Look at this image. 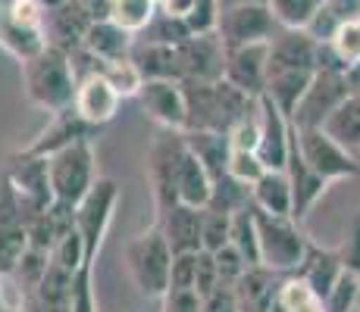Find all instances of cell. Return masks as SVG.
Masks as SVG:
<instances>
[{
  "label": "cell",
  "mask_w": 360,
  "mask_h": 312,
  "mask_svg": "<svg viewBox=\"0 0 360 312\" xmlns=\"http://www.w3.org/2000/svg\"><path fill=\"white\" fill-rule=\"evenodd\" d=\"M251 203L269 216H288L295 212V194H292V178L288 172L269 169L263 172L260 182L251 184Z\"/></svg>",
  "instance_id": "cell-25"
},
{
  "label": "cell",
  "mask_w": 360,
  "mask_h": 312,
  "mask_svg": "<svg viewBox=\"0 0 360 312\" xmlns=\"http://www.w3.org/2000/svg\"><path fill=\"white\" fill-rule=\"evenodd\" d=\"M257 119H260V144H257V156L263 159L266 169H279L285 172L288 165V150H292V131L295 125L269 100L266 94L260 97V109H257Z\"/></svg>",
  "instance_id": "cell-14"
},
{
  "label": "cell",
  "mask_w": 360,
  "mask_h": 312,
  "mask_svg": "<svg viewBox=\"0 0 360 312\" xmlns=\"http://www.w3.org/2000/svg\"><path fill=\"white\" fill-rule=\"evenodd\" d=\"M157 228L163 231L166 244L172 253H198L200 247V231H204V210L188 203H176L166 212L157 216Z\"/></svg>",
  "instance_id": "cell-18"
},
{
  "label": "cell",
  "mask_w": 360,
  "mask_h": 312,
  "mask_svg": "<svg viewBox=\"0 0 360 312\" xmlns=\"http://www.w3.org/2000/svg\"><path fill=\"white\" fill-rule=\"evenodd\" d=\"M260 109V107H257ZM229 147L232 150H245V154H257V144H260V119L257 113H251L248 119H241L238 125L229 128Z\"/></svg>",
  "instance_id": "cell-46"
},
{
  "label": "cell",
  "mask_w": 360,
  "mask_h": 312,
  "mask_svg": "<svg viewBox=\"0 0 360 312\" xmlns=\"http://www.w3.org/2000/svg\"><path fill=\"white\" fill-rule=\"evenodd\" d=\"M51 259L57 262L60 269H66V272H79L82 266H85V244H82V234L79 228H72L69 234L57 240V247L51 250Z\"/></svg>",
  "instance_id": "cell-41"
},
{
  "label": "cell",
  "mask_w": 360,
  "mask_h": 312,
  "mask_svg": "<svg viewBox=\"0 0 360 312\" xmlns=\"http://www.w3.org/2000/svg\"><path fill=\"white\" fill-rule=\"evenodd\" d=\"M98 131H101L98 125L85 122L79 113H75V107H69V109H63V113L51 116L47 128L38 131V137L22 150L32 154V156H53L63 147H72V144H79V141H91V137H98Z\"/></svg>",
  "instance_id": "cell-16"
},
{
  "label": "cell",
  "mask_w": 360,
  "mask_h": 312,
  "mask_svg": "<svg viewBox=\"0 0 360 312\" xmlns=\"http://www.w3.org/2000/svg\"><path fill=\"white\" fill-rule=\"evenodd\" d=\"M0 47H4L10 57H16L19 62H25V60L38 57V53L47 47V34L38 32V29L19 25L16 19H10V13H6L4 4H0Z\"/></svg>",
  "instance_id": "cell-28"
},
{
  "label": "cell",
  "mask_w": 360,
  "mask_h": 312,
  "mask_svg": "<svg viewBox=\"0 0 360 312\" xmlns=\"http://www.w3.org/2000/svg\"><path fill=\"white\" fill-rule=\"evenodd\" d=\"M188 103V128L185 131H219L229 135L232 125L257 113L260 100L238 91L229 81H182Z\"/></svg>",
  "instance_id": "cell-1"
},
{
  "label": "cell",
  "mask_w": 360,
  "mask_h": 312,
  "mask_svg": "<svg viewBox=\"0 0 360 312\" xmlns=\"http://www.w3.org/2000/svg\"><path fill=\"white\" fill-rule=\"evenodd\" d=\"M101 75L110 85L120 91V97H138L144 88V75L138 72V66L131 60H120V62H103Z\"/></svg>",
  "instance_id": "cell-39"
},
{
  "label": "cell",
  "mask_w": 360,
  "mask_h": 312,
  "mask_svg": "<svg viewBox=\"0 0 360 312\" xmlns=\"http://www.w3.org/2000/svg\"><path fill=\"white\" fill-rule=\"evenodd\" d=\"M276 306L282 312H326V300L297 275H285L279 297H276Z\"/></svg>",
  "instance_id": "cell-32"
},
{
  "label": "cell",
  "mask_w": 360,
  "mask_h": 312,
  "mask_svg": "<svg viewBox=\"0 0 360 312\" xmlns=\"http://www.w3.org/2000/svg\"><path fill=\"white\" fill-rule=\"evenodd\" d=\"M345 100H351L348 81L345 72H326V69H316L310 88L304 91L301 103H297L292 125L295 128H323L329 122V116L342 107Z\"/></svg>",
  "instance_id": "cell-10"
},
{
  "label": "cell",
  "mask_w": 360,
  "mask_h": 312,
  "mask_svg": "<svg viewBox=\"0 0 360 312\" xmlns=\"http://www.w3.org/2000/svg\"><path fill=\"white\" fill-rule=\"evenodd\" d=\"M232 240V216L204 206V231H200V247L207 253H219L223 247H229Z\"/></svg>",
  "instance_id": "cell-38"
},
{
  "label": "cell",
  "mask_w": 360,
  "mask_h": 312,
  "mask_svg": "<svg viewBox=\"0 0 360 312\" xmlns=\"http://www.w3.org/2000/svg\"><path fill=\"white\" fill-rule=\"evenodd\" d=\"M282 278H285V275L273 272V269H266V266L248 269V272L241 275V281L235 284V297H238L241 312H273Z\"/></svg>",
  "instance_id": "cell-21"
},
{
  "label": "cell",
  "mask_w": 360,
  "mask_h": 312,
  "mask_svg": "<svg viewBox=\"0 0 360 312\" xmlns=\"http://www.w3.org/2000/svg\"><path fill=\"white\" fill-rule=\"evenodd\" d=\"M188 38H195V34L188 32V25H185V19H176V16H166V13H157V19L148 25L141 34H138V41H150V44H169V47H179L185 44Z\"/></svg>",
  "instance_id": "cell-37"
},
{
  "label": "cell",
  "mask_w": 360,
  "mask_h": 312,
  "mask_svg": "<svg viewBox=\"0 0 360 312\" xmlns=\"http://www.w3.org/2000/svg\"><path fill=\"white\" fill-rule=\"evenodd\" d=\"M6 175L10 182L19 187L25 200L34 206V210H47L53 203V184H51V163L47 156H32L25 150L13 154L6 159Z\"/></svg>",
  "instance_id": "cell-15"
},
{
  "label": "cell",
  "mask_w": 360,
  "mask_h": 312,
  "mask_svg": "<svg viewBox=\"0 0 360 312\" xmlns=\"http://www.w3.org/2000/svg\"><path fill=\"white\" fill-rule=\"evenodd\" d=\"M198 0H160V13L166 16H176V19H185L191 10H195Z\"/></svg>",
  "instance_id": "cell-53"
},
{
  "label": "cell",
  "mask_w": 360,
  "mask_h": 312,
  "mask_svg": "<svg viewBox=\"0 0 360 312\" xmlns=\"http://www.w3.org/2000/svg\"><path fill=\"white\" fill-rule=\"evenodd\" d=\"M29 200L19 194V187L10 182L6 172H0V228H29V222L38 216Z\"/></svg>",
  "instance_id": "cell-30"
},
{
  "label": "cell",
  "mask_w": 360,
  "mask_h": 312,
  "mask_svg": "<svg viewBox=\"0 0 360 312\" xmlns=\"http://www.w3.org/2000/svg\"><path fill=\"white\" fill-rule=\"evenodd\" d=\"M47 269H51V253H41V250H25V256L19 259L16 272L10 275L13 281H16L19 294H22V303H29L34 297V290H38V284L44 281Z\"/></svg>",
  "instance_id": "cell-35"
},
{
  "label": "cell",
  "mask_w": 360,
  "mask_h": 312,
  "mask_svg": "<svg viewBox=\"0 0 360 312\" xmlns=\"http://www.w3.org/2000/svg\"><path fill=\"white\" fill-rule=\"evenodd\" d=\"M22 91L29 97L32 107L44 109L47 116H57L63 109L75 107L79 79H75L69 53L47 44L38 57L25 60L22 62Z\"/></svg>",
  "instance_id": "cell-2"
},
{
  "label": "cell",
  "mask_w": 360,
  "mask_h": 312,
  "mask_svg": "<svg viewBox=\"0 0 360 312\" xmlns=\"http://www.w3.org/2000/svg\"><path fill=\"white\" fill-rule=\"evenodd\" d=\"M135 34H129L126 29L113 22V19H101L94 22L85 34V44L88 50L94 53L103 62H120V60H131V50H135Z\"/></svg>",
  "instance_id": "cell-26"
},
{
  "label": "cell",
  "mask_w": 360,
  "mask_h": 312,
  "mask_svg": "<svg viewBox=\"0 0 360 312\" xmlns=\"http://www.w3.org/2000/svg\"><path fill=\"white\" fill-rule=\"evenodd\" d=\"M329 44L335 47V53L342 57L345 66H354V62H360V22L342 25Z\"/></svg>",
  "instance_id": "cell-48"
},
{
  "label": "cell",
  "mask_w": 360,
  "mask_h": 312,
  "mask_svg": "<svg viewBox=\"0 0 360 312\" xmlns=\"http://www.w3.org/2000/svg\"><path fill=\"white\" fill-rule=\"evenodd\" d=\"M357 294H360V278H357V275H351V272H345L342 278H338L335 287L329 290L326 312H348L351 303L357 300Z\"/></svg>",
  "instance_id": "cell-47"
},
{
  "label": "cell",
  "mask_w": 360,
  "mask_h": 312,
  "mask_svg": "<svg viewBox=\"0 0 360 312\" xmlns=\"http://www.w3.org/2000/svg\"><path fill=\"white\" fill-rule=\"evenodd\" d=\"M297 278L307 281L310 287L316 290V294L326 300L329 290L338 284V278L345 275V266H342V256H338V250H329V247H320L310 240L307 253H304L301 266H297Z\"/></svg>",
  "instance_id": "cell-23"
},
{
  "label": "cell",
  "mask_w": 360,
  "mask_h": 312,
  "mask_svg": "<svg viewBox=\"0 0 360 312\" xmlns=\"http://www.w3.org/2000/svg\"><path fill=\"white\" fill-rule=\"evenodd\" d=\"M120 91L110 85L103 75H91V79L79 81V91H75V113L85 122L103 128L107 122H113L116 109H120Z\"/></svg>",
  "instance_id": "cell-20"
},
{
  "label": "cell",
  "mask_w": 360,
  "mask_h": 312,
  "mask_svg": "<svg viewBox=\"0 0 360 312\" xmlns=\"http://www.w3.org/2000/svg\"><path fill=\"white\" fill-rule=\"evenodd\" d=\"M269 75V44H248V47H226L223 79L238 91L260 97L266 94Z\"/></svg>",
  "instance_id": "cell-12"
},
{
  "label": "cell",
  "mask_w": 360,
  "mask_h": 312,
  "mask_svg": "<svg viewBox=\"0 0 360 312\" xmlns=\"http://www.w3.org/2000/svg\"><path fill=\"white\" fill-rule=\"evenodd\" d=\"M0 312H16V309H10V306H0Z\"/></svg>",
  "instance_id": "cell-58"
},
{
  "label": "cell",
  "mask_w": 360,
  "mask_h": 312,
  "mask_svg": "<svg viewBox=\"0 0 360 312\" xmlns=\"http://www.w3.org/2000/svg\"><path fill=\"white\" fill-rule=\"evenodd\" d=\"M72 281L75 275L60 269L57 262L51 259V269H47L44 281L38 284L34 297L22 306H29L34 312H72Z\"/></svg>",
  "instance_id": "cell-27"
},
{
  "label": "cell",
  "mask_w": 360,
  "mask_h": 312,
  "mask_svg": "<svg viewBox=\"0 0 360 312\" xmlns=\"http://www.w3.org/2000/svg\"><path fill=\"white\" fill-rule=\"evenodd\" d=\"M160 300V312H200V303H204L198 290H166V297Z\"/></svg>",
  "instance_id": "cell-51"
},
{
  "label": "cell",
  "mask_w": 360,
  "mask_h": 312,
  "mask_svg": "<svg viewBox=\"0 0 360 312\" xmlns=\"http://www.w3.org/2000/svg\"><path fill=\"white\" fill-rule=\"evenodd\" d=\"M254 216H257L260 238V266L273 269L279 275H295L310 247V238L304 234L301 222L288 216H269L257 206H254Z\"/></svg>",
  "instance_id": "cell-3"
},
{
  "label": "cell",
  "mask_w": 360,
  "mask_h": 312,
  "mask_svg": "<svg viewBox=\"0 0 360 312\" xmlns=\"http://www.w3.org/2000/svg\"><path fill=\"white\" fill-rule=\"evenodd\" d=\"M47 163H51L53 203L79 206L88 197V191L94 187V182H98L91 141H79L72 147L57 150L53 156H47Z\"/></svg>",
  "instance_id": "cell-5"
},
{
  "label": "cell",
  "mask_w": 360,
  "mask_h": 312,
  "mask_svg": "<svg viewBox=\"0 0 360 312\" xmlns=\"http://www.w3.org/2000/svg\"><path fill=\"white\" fill-rule=\"evenodd\" d=\"M241 4H269V0H219V6H241Z\"/></svg>",
  "instance_id": "cell-55"
},
{
  "label": "cell",
  "mask_w": 360,
  "mask_h": 312,
  "mask_svg": "<svg viewBox=\"0 0 360 312\" xmlns=\"http://www.w3.org/2000/svg\"><path fill=\"white\" fill-rule=\"evenodd\" d=\"M219 0H198L195 10L185 16V25H188L191 34H217V25H219Z\"/></svg>",
  "instance_id": "cell-43"
},
{
  "label": "cell",
  "mask_w": 360,
  "mask_h": 312,
  "mask_svg": "<svg viewBox=\"0 0 360 312\" xmlns=\"http://www.w3.org/2000/svg\"><path fill=\"white\" fill-rule=\"evenodd\" d=\"M213 256H217V269H219V287H235V284L241 281V275L251 269V262H248L232 244L223 247L219 253H213Z\"/></svg>",
  "instance_id": "cell-42"
},
{
  "label": "cell",
  "mask_w": 360,
  "mask_h": 312,
  "mask_svg": "<svg viewBox=\"0 0 360 312\" xmlns=\"http://www.w3.org/2000/svg\"><path fill=\"white\" fill-rule=\"evenodd\" d=\"M329 137H335L342 147H348L351 154L360 150V97L345 100L335 113L329 116V122L323 125Z\"/></svg>",
  "instance_id": "cell-33"
},
{
  "label": "cell",
  "mask_w": 360,
  "mask_h": 312,
  "mask_svg": "<svg viewBox=\"0 0 360 312\" xmlns=\"http://www.w3.org/2000/svg\"><path fill=\"white\" fill-rule=\"evenodd\" d=\"M126 269L131 281H135V287L144 297H166V290H169L172 250L157 225L148 228L144 234H135L126 244Z\"/></svg>",
  "instance_id": "cell-4"
},
{
  "label": "cell",
  "mask_w": 360,
  "mask_h": 312,
  "mask_svg": "<svg viewBox=\"0 0 360 312\" xmlns=\"http://www.w3.org/2000/svg\"><path fill=\"white\" fill-rule=\"evenodd\" d=\"M200 253V250H198ZM198 253H172L169 290H195L198 281Z\"/></svg>",
  "instance_id": "cell-45"
},
{
  "label": "cell",
  "mask_w": 360,
  "mask_h": 312,
  "mask_svg": "<svg viewBox=\"0 0 360 312\" xmlns=\"http://www.w3.org/2000/svg\"><path fill=\"white\" fill-rule=\"evenodd\" d=\"M338 256H342L345 272H351V275H357L360 278V216L351 222L348 234H345L342 247H338Z\"/></svg>",
  "instance_id": "cell-50"
},
{
  "label": "cell",
  "mask_w": 360,
  "mask_h": 312,
  "mask_svg": "<svg viewBox=\"0 0 360 312\" xmlns=\"http://www.w3.org/2000/svg\"><path fill=\"white\" fill-rule=\"evenodd\" d=\"M217 287H219L217 256L207 253V250H200V253H198V281H195V290L200 294V300H204V297H207V294H213Z\"/></svg>",
  "instance_id": "cell-49"
},
{
  "label": "cell",
  "mask_w": 360,
  "mask_h": 312,
  "mask_svg": "<svg viewBox=\"0 0 360 312\" xmlns=\"http://www.w3.org/2000/svg\"><path fill=\"white\" fill-rule=\"evenodd\" d=\"M25 250H29L25 228H0V278H10L16 272Z\"/></svg>",
  "instance_id": "cell-40"
},
{
  "label": "cell",
  "mask_w": 360,
  "mask_h": 312,
  "mask_svg": "<svg viewBox=\"0 0 360 312\" xmlns=\"http://www.w3.org/2000/svg\"><path fill=\"white\" fill-rule=\"evenodd\" d=\"M0 306H6V303H4V284H0Z\"/></svg>",
  "instance_id": "cell-57"
},
{
  "label": "cell",
  "mask_w": 360,
  "mask_h": 312,
  "mask_svg": "<svg viewBox=\"0 0 360 312\" xmlns=\"http://www.w3.org/2000/svg\"><path fill=\"white\" fill-rule=\"evenodd\" d=\"M131 62H135L138 72L144 75V81H154V79L182 81V57H179V47L150 44V41H135Z\"/></svg>",
  "instance_id": "cell-24"
},
{
  "label": "cell",
  "mask_w": 360,
  "mask_h": 312,
  "mask_svg": "<svg viewBox=\"0 0 360 312\" xmlns=\"http://www.w3.org/2000/svg\"><path fill=\"white\" fill-rule=\"evenodd\" d=\"M160 13V0H113L110 6V19L129 34H141Z\"/></svg>",
  "instance_id": "cell-31"
},
{
  "label": "cell",
  "mask_w": 360,
  "mask_h": 312,
  "mask_svg": "<svg viewBox=\"0 0 360 312\" xmlns=\"http://www.w3.org/2000/svg\"><path fill=\"white\" fill-rule=\"evenodd\" d=\"M44 4H47V19H44L47 44L60 47L66 53L79 50L85 44L88 29L94 25L85 4L82 0H44Z\"/></svg>",
  "instance_id": "cell-11"
},
{
  "label": "cell",
  "mask_w": 360,
  "mask_h": 312,
  "mask_svg": "<svg viewBox=\"0 0 360 312\" xmlns=\"http://www.w3.org/2000/svg\"><path fill=\"white\" fill-rule=\"evenodd\" d=\"M138 103L148 113V119H154L160 128L169 131H185L188 128V103H185L182 81H144Z\"/></svg>",
  "instance_id": "cell-13"
},
{
  "label": "cell",
  "mask_w": 360,
  "mask_h": 312,
  "mask_svg": "<svg viewBox=\"0 0 360 312\" xmlns=\"http://www.w3.org/2000/svg\"><path fill=\"white\" fill-rule=\"evenodd\" d=\"M116 203H120V187H116V182L113 178H98L94 187L88 191V197L75 206V228H79L82 244H85V266L98 262L101 244L110 231Z\"/></svg>",
  "instance_id": "cell-6"
},
{
  "label": "cell",
  "mask_w": 360,
  "mask_h": 312,
  "mask_svg": "<svg viewBox=\"0 0 360 312\" xmlns=\"http://www.w3.org/2000/svg\"><path fill=\"white\" fill-rule=\"evenodd\" d=\"M297 137V150H301L304 163L323 175L326 182H345V178H357L360 175V163L354 159L348 147L326 135V128H295Z\"/></svg>",
  "instance_id": "cell-7"
},
{
  "label": "cell",
  "mask_w": 360,
  "mask_h": 312,
  "mask_svg": "<svg viewBox=\"0 0 360 312\" xmlns=\"http://www.w3.org/2000/svg\"><path fill=\"white\" fill-rule=\"evenodd\" d=\"M210 194H213V178L210 172L204 169V163L198 159V154L188 147L185 141L182 154H179V165H176V197L179 203H188L204 210L210 203Z\"/></svg>",
  "instance_id": "cell-22"
},
{
  "label": "cell",
  "mask_w": 360,
  "mask_h": 312,
  "mask_svg": "<svg viewBox=\"0 0 360 312\" xmlns=\"http://www.w3.org/2000/svg\"><path fill=\"white\" fill-rule=\"evenodd\" d=\"M345 81H348V91L351 97H360V62L345 69Z\"/></svg>",
  "instance_id": "cell-54"
},
{
  "label": "cell",
  "mask_w": 360,
  "mask_h": 312,
  "mask_svg": "<svg viewBox=\"0 0 360 312\" xmlns=\"http://www.w3.org/2000/svg\"><path fill=\"white\" fill-rule=\"evenodd\" d=\"M323 4L326 0H269V10H273L279 29H310Z\"/></svg>",
  "instance_id": "cell-36"
},
{
  "label": "cell",
  "mask_w": 360,
  "mask_h": 312,
  "mask_svg": "<svg viewBox=\"0 0 360 312\" xmlns=\"http://www.w3.org/2000/svg\"><path fill=\"white\" fill-rule=\"evenodd\" d=\"M348 22H360V0H326L307 32L316 41H332L335 32Z\"/></svg>",
  "instance_id": "cell-29"
},
{
  "label": "cell",
  "mask_w": 360,
  "mask_h": 312,
  "mask_svg": "<svg viewBox=\"0 0 360 312\" xmlns=\"http://www.w3.org/2000/svg\"><path fill=\"white\" fill-rule=\"evenodd\" d=\"M263 172H269L266 165H263V159L257 154H245V150H232L229 156V175L235 178V182L248 184L251 187L254 182H260Z\"/></svg>",
  "instance_id": "cell-44"
},
{
  "label": "cell",
  "mask_w": 360,
  "mask_h": 312,
  "mask_svg": "<svg viewBox=\"0 0 360 312\" xmlns=\"http://www.w3.org/2000/svg\"><path fill=\"white\" fill-rule=\"evenodd\" d=\"M288 178H292V194H295V222H304L310 216V210L316 206V200L329 191V182L323 175H316L307 163H304L301 150H297V137L292 131V150H288V165H285Z\"/></svg>",
  "instance_id": "cell-19"
},
{
  "label": "cell",
  "mask_w": 360,
  "mask_h": 312,
  "mask_svg": "<svg viewBox=\"0 0 360 312\" xmlns=\"http://www.w3.org/2000/svg\"><path fill=\"white\" fill-rule=\"evenodd\" d=\"M279 32L269 4H241L226 6L219 13L217 34L226 47H248V44H269Z\"/></svg>",
  "instance_id": "cell-9"
},
{
  "label": "cell",
  "mask_w": 360,
  "mask_h": 312,
  "mask_svg": "<svg viewBox=\"0 0 360 312\" xmlns=\"http://www.w3.org/2000/svg\"><path fill=\"white\" fill-rule=\"evenodd\" d=\"M200 312H241L235 287H217L213 294H207L200 303Z\"/></svg>",
  "instance_id": "cell-52"
},
{
  "label": "cell",
  "mask_w": 360,
  "mask_h": 312,
  "mask_svg": "<svg viewBox=\"0 0 360 312\" xmlns=\"http://www.w3.org/2000/svg\"><path fill=\"white\" fill-rule=\"evenodd\" d=\"M182 147H185V135L182 131H169V128H160L157 137L150 141L148 182H150V191H154L157 216L179 203V197H176V165H179Z\"/></svg>",
  "instance_id": "cell-8"
},
{
  "label": "cell",
  "mask_w": 360,
  "mask_h": 312,
  "mask_svg": "<svg viewBox=\"0 0 360 312\" xmlns=\"http://www.w3.org/2000/svg\"><path fill=\"white\" fill-rule=\"evenodd\" d=\"M348 312H360V294H357V300L351 303V309H348Z\"/></svg>",
  "instance_id": "cell-56"
},
{
  "label": "cell",
  "mask_w": 360,
  "mask_h": 312,
  "mask_svg": "<svg viewBox=\"0 0 360 312\" xmlns=\"http://www.w3.org/2000/svg\"><path fill=\"white\" fill-rule=\"evenodd\" d=\"M182 57V81H223L226 44L219 34H195L179 44Z\"/></svg>",
  "instance_id": "cell-17"
},
{
  "label": "cell",
  "mask_w": 360,
  "mask_h": 312,
  "mask_svg": "<svg viewBox=\"0 0 360 312\" xmlns=\"http://www.w3.org/2000/svg\"><path fill=\"white\" fill-rule=\"evenodd\" d=\"M229 244L245 256L251 266H260V238H257V216H254V203L238 210L232 216V240Z\"/></svg>",
  "instance_id": "cell-34"
}]
</instances>
